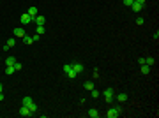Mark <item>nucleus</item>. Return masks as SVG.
I'll list each match as a JSON object with an SVG mask.
<instances>
[{
	"instance_id": "obj_1",
	"label": "nucleus",
	"mask_w": 159,
	"mask_h": 118,
	"mask_svg": "<svg viewBox=\"0 0 159 118\" xmlns=\"http://www.w3.org/2000/svg\"><path fill=\"white\" fill-rule=\"evenodd\" d=\"M120 115H122V109H120L119 106L110 108V109H108V113H106V116H108V118H117V116H120Z\"/></svg>"
},
{
	"instance_id": "obj_2",
	"label": "nucleus",
	"mask_w": 159,
	"mask_h": 118,
	"mask_svg": "<svg viewBox=\"0 0 159 118\" xmlns=\"http://www.w3.org/2000/svg\"><path fill=\"white\" fill-rule=\"evenodd\" d=\"M64 72H66V76H67V78H71V79H74L76 76H78V74L73 71V65H69V64H66V65H64Z\"/></svg>"
},
{
	"instance_id": "obj_3",
	"label": "nucleus",
	"mask_w": 159,
	"mask_h": 118,
	"mask_svg": "<svg viewBox=\"0 0 159 118\" xmlns=\"http://www.w3.org/2000/svg\"><path fill=\"white\" fill-rule=\"evenodd\" d=\"M32 21H34V18H32L28 12H25V14L20 16V23H21V25H30Z\"/></svg>"
},
{
	"instance_id": "obj_4",
	"label": "nucleus",
	"mask_w": 159,
	"mask_h": 118,
	"mask_svg": "<svg viewBox=\"0 0 159 118\" xmlns=\"http://www.w3.org/2000/svg\"><path fill=\"white\" fill-rule=\"evenodd\" d=\"M103 97H104V101L106 102H112L113 101V88H104V92H103Z\"/></svg>"
},
{
	"instance_id": "obj_5",
	"label": "nucleus",
	"mask_w": 159,
	"mask_h": 118,
	"mask_svg": "<svg viewBox=\"0 0 159 118\" xmlns=\"http://www.w3.org/2000/svg\"><path fill=\"white\" fill-rule=\"evenodd\" d=\"M73 65V71L76 72V74H81L83 71H85V67H83V64H80V62H76V64H71Z\"/></svg>"
},
{
	"instance_id": "obj_6",
	"label": "nucleus",
	"mask_w": 159,
	"mask_h": 118,
	"mask_svg": "<svg viewBox=\"0 0 159 118\" xmlns=\"http://www.w3.org/2000/svg\"><path fill=\"white\" fill-rule=\"evenodd\" d=\"M20 115H21V116H32L34 113H32L27 106H21V108H20Z\"/></svg>"
},
{
	"instance_id": "obj_7",
	"label": "nucleus",
	"mask_w": 159,
	"mask_h": 118,
	"mask_svg": "<svg viewBox=\"0 0 159 118\" xmlns=\"http://www.w3.org/2000/svg\"><path fill=\"white\" fill-rule=\"evenodd\" d=\"M34 23H36V25H44V23H46V18H44L42 14H37V16L34 18Z\"/></svg>"
},
{
	"instance_id": "obj_8",
	"label": "nucleus",
	"mask_w": 159,
	"mask_h": 118,
	"mask_svg": "<svg viewBox=\"0 0 159 118\" xmlns=\"http://www.w3.org/2000/svg\"><path fill=\"white\" fill-rule=\"evenodd\" d=\"M14 37L23 39V37H25V30H23V28H14Z\"/></svg>"
},
{
	"instance_id": "obj_9",
	"label": "nucleus",
	"mask_w": 159,
	"mask_h": 118,
	"mask_svg": "<svg viewBox=\"0 0 159 118\" xmlns=\"http://www.w3.org/2000/svg\"><path fill=\"white\" fill-rule=\"evenodd\" d=\"M131 9H133L134 12H140V11L143 9V5H141V4H138V2H133V5H131Z\"/></svg>"
},
{
	"instance_id": "obj_10",
	"label": "nucleus",
	"mask_w": 159,
	"mask_h": 118,
	"mask_svg": "<svg viewBox=\"0 0 159 118\" xmlns=\"http://www.w3.org/2000/svg\"><path fill=\"white\" fill-rule=\"evenodd\" d=\"M32 102H34V101H32V97H23V99H21V106H27V108H28Z\"/></svg>"
},
{
	"instance_id": "obj_11",
	"label": "nucleus",
	"mask_w": 159,
	"mask_h": 118,
	"mask_svg": "<svg viewBox=\"0 0 159 118\" xmlns=\"http://www.w3.org/2000/svg\"><path fill=\"white\" fill-rule=\"evenodd\" d=\"M87 115H88L90 118H97V116H99V111L92 108V109H88V113H87Z\"/></svg>"
},
{
	"instance_id": "obj_12",
	"label": "nucleus",
	"mask_w": 159,
	"mask_h": 118,
	"mask_svg": "<svg viewBox=\"0 0 159 118\" xmlns=\"http://www.w3.org/2000/svg\"><path fill=\"white\" fill-rule=\"evenodd\" d=\"M14 44H16V37H11V39L5 41V46H7V48H12Z\"/></svg>"
},
{
	"instance_id": "obj_13",
	"label": "nucleus",
	"mask_w": 159,
	"mask_h": 118,
	"mask_svg": "<svg viewBox=\"0 0 159 118\" xmlns=\"http://www.w3.org/2000/svg\"><path fill=\"white\" fill-rule=\"evenodd\" d=\"M46 32V28H44V25H37L36 27V34H39V35H42Z\"/></svg>"
},
{
	"instance_id": "obj_14",
	"label": "nucleus",
	"mask_w": 159,
	"mask_h": 118,
	"mask_svg": "<svg viewBox=\"0 0 159 118\" xmlns=\"http://www.w3.org/2000/svg\"><path fill=\"white\" fill-rule=\"evenodd\" d=\"M37 12H39V11H37V7H34V5L28 9V14H30L32 18H36V16H37Z\"/></svg>"
},
{
	"instance_id": "obj_15",
	"label": "nucleus",
	"mask_w": 159,
	"mask_h": 118,
	"mask_svg": "<svg viewBox=\"0 0 159 118\" xmlns=\"http://www.w3.org/2000/svg\"><path fill=\"white\" fill-rule=\"evenodd\" d=\"M117 101H119V102H125V101H127V93H119V95H117Z\"/></svg>"
},
{
	"instance_id": "obj_16",
	"label": "nucleus",
	"mask_w": 159,
	"mask_h": 118,
	"mask_svg": "<svg viewBox=\"0 0 159 118\" xmlns=\"http://www.w3.org/2000/svg\"><path fill=\"white\" fill-rule=\"evenodd\" d=\"M14 62H16L14 56H7V58H5V65H14Z\"/></svg>"
},
{
	"instance_id": "obj_17",
	"label": "nucleus",
	"mask_w": 159,
	"mask_h": 118,
	"mask_svg": "<svg viewBox=\"0 0 159 118\" xmlns=\"http://www.w3.org/2000/svg\"><path fill=\"white\" fill-rule=\"evenodd\" d=\"M145 64H147V65H154V64H156V58H152V56H145Z\"/></svg>"
},
{
	"instance_id": "obj_18",
	"label": "nucleus",
	"mask_w": 159,
	"mask_h": 118,
	"mask_svg": "<svg viewBox=\"0 0 159 118\" xmlns=\"http://www.w3.org/2000/svg\"><path fill=\"white\" fill-rule=\"evenodd\" d=\"M149 72H150V65L143 64V65H141V74H149Z\"/></svg>"
},
{
	"instance_id": "obj_19",
	"label": "nucleus",
	"mask_w": 159,
	"mask_h": 118,
	"mask_svg": "<svg viewBox=\"0 0 159 118\" xmlns=\"http://www.w3.org/2000/svg\"><path fill=\"white\" fill-rule=\"evenodd\" d=\"M12 72H16V71H14V65H5V74L11 76Z\"/></svg>"
},
{
	"instance_id": "obj_20",
	"label": "nucleus",
	"mask_w": 159,
	"mask_h": 118,
	"mask_svg": "<svg viewBox=\"0 0 159 118\" xmlns=\"http://www.w3.org/2000/svg\"><path fill=\"white\" fill-rule=\"evenodd\" d=\"M23 42H25V44H34V39H32L30 35H25V37H23Z\"/></svg>"
},
{
	"instance_id": "obj_21",
	"label": "nucleus",
	"mask_w": 159,
	"mask_h": 118,
	"mask_svg": "<svg viewBox=\"0 0 159 118\" xmlns=\"http://www.w3.org/2000/svg\"><path fill=\"white\" fill-rule=\"evenodd\" d=\"M85 88H87V90H94V83H92V81H87V83H85Z\"/></svg>"
},
{
	"instance_id": "obj_22",
	"label": "nucleus",
	"mask_w": 159,
	"mask_h": 118,
	"mask_svg": "<svg viewBox=\"0 0 159 118\" xmlns=\"http://www.w3.org/2000/svg\"><path fill=\"white\" fill-rule=\"evenodd\" d=\"M21 67H23V65H21L20 62H14V71H21Z\"/></svg>"
},
{
	"instance_id": "obj_23",
	"label": "nucleus",
	"mask_w": 159,
	"mask_h": 118,
	"mask_svg": "<svg viewBox=\"0 0 159 118\" xmlns=\"http://www.w3.org/2000/svg\"><path fill=\"white\" fill-rule=\"evenodd\" d=\"M133 2H134V0H124V5H125V7H131Z\"/></svg>"
},
{
	"instance_id": "obj_24",
	"label": "nucleus",
	"mask_w": 159,
	"mask_h": 118,
	"mask_svg": "<svg viewBox=\"0 0 159 118\" xmlns=\"http://www.w3.org/2000/svg\"><path fill=\"white\" fill-rule=\"evenodd\" d=\"M90 92H92V97H94V99L99 97V92H97V90H90Z\"/></svg>"
},
{
	"instance_id": "obj_25",
	"label": "nucleus",
	"mask_w": 159,
	"mask_h": 118,
	"mask_svg": "<svg viewBox=\"0 0 159 118\" xmlns=\"http://www.w3.org/2000/svg\"><path fill=\"white\" fill-rule=\"evenodd\" d=\"M32 39H34V42H37V41L41 39V35H39V34H34V35H32Z\"/></svg>"
},
{
	"instance_id": "obj_26",
	"label": "nucleus",
	"mask_w": 159,
	"mask_h": 118,
	"mask_svg": "<svg viewBox=\"0 0 159 118\" xmlns=\"http://www.w3.org/2000/svg\"><path fill=\"white\" fill-rule=\"evenodd\" d=\"M136 23H138V25H140V27H141V25H143V23H145V19H143V18H138V19H136Z\"/></svg>"
},
{
	"instance_id": "obj_27",
	"label": "nucleus",
	"mask_w": 159,
	"mask_h": 118,
	"mask_svg": "<svg viewBox=\"0 0 159 118\" xmlns=\"http://www.w3.org/2000/svg\"><path fill=\"white\" fill-rule=\"evenodd\" d=\"M138 64L143 65V64H145V56H140V58H138Z\"/></svg>"
},
{
	"instance_id": "obj_28",
	"label": "nucleus",
	"mask_w": 159,
	"mask_h": 118,
	"mask_svg": "<svg viewBox=\"0 0 159 118\" xmlns=\"http://www.w3.org/2000/svg\"><path fill=\"white\" fill-rule=\"evenodd\" d=\"M94 78H99V69H94Z\"/></svg>"
},
{
	"instance_id": "obj_29",
	"label": "nucleus",
	"mask_w": 159,
	"mask_h": 118,
	"mask_svg": "<svg viewBox=\"0 0 159 118\" xmlns=\"http://www.w3.org/2000/svg\"><path fill=\"white\" fill-rule=\"evenodd\" d=\"M134 2H138V4H141V5H145V0H134Z\"/></svg>"
},
{
	"instance_id": "obj_30",
	"label": "nucleus",
	"mask_w": 159,
	"mask_h": 118,
	"mask_svg": "<svg viewBox=\"0 0 159 118\" xmlns=\"http://www.w3.org/2000/svg\"><path fill=\"white\" fill-rule=\"evenodd\" d=\"M0 101H4V92H0Z\"/></svg>"
},
{
	"instance_id": "obj_31",
	"label": "nucleus",
	"mask_w": 159,
	"mask_h": 118,
	"mask_svg": "<svg viewBox=\"0 0 159 118\" xmlns=\"http://www.w3.org/2000/svg\"><path fill=\"white\" fill-rule=\"evenodd\" d=\"M0 92H4V85H0Z\"/></svg>"
}]
</instances>
